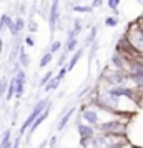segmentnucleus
I'll return each instance as SVG.
<instances>
[{"label":"nucleus","mask_w":143,"mask_h":148,"mask_svg":"<svg viewBox=\"0 0 143 148\" xmlns=\"http://www.w3.org/2000/svg\"><path fill=\"white\" fill-rule=\"evenodd\" d=\"M142 2H143V0H142Z\"/></svg>","instance_id":"36"},{"label":"nucleus","mask_w":143,"mask_h":148,"mask_svg":"<svg viewBox=\"0 0 143 148\" xmlns=\"http://www.w3.org/2000/svg\"><path fill=\"white\" fill-rule=\"evenodd\" d=\"M77 132H78V136H80V147H83L87 141L92 140L96 135V128L88 125V123H85V121H82V118H78V121H77Z\"/></svg>","instance_id":"5"},{"label":"nucleus","mask_w":143,"mask_h":148,"mask_svg":"<svg viewBox=\"0 0 143 148\" xmlns=\"http://www.w3.org/2000/svg\"><path fill=\"white\" fill-rule=\"evenodd\" d=\"M25 45H27V47H30V48L35 47V38L32 37V35H27V37H25Z\"/></svg>","instance_id":"26"},{"label":"nucleus","mask_w":143,"mask_h":148,"mask_svg":"<svg viewBox=\"0 0 143 148\" xmlns=\"http://www.w3.org/2000/svg\"><path fill=\"white\" fill-rule=\"evenodd\" d=\"M3 25L10 30V34L14 35V37H17V34H18V32H17V28H15V20H12V18H10L8 15H5V14L0 17V30L3 28Z\"/></svg>","instance_id":"9"},{"label":"nucleus","mask_w":143,"mask_h":148,"mask_svg":"<svg viewBox=\"0 0 143 148\" xmlns=\"http://www.w3.org/2000/svg\"><path fill=\"white\" fill-rule=\"evenodd\" d=\"M50 105H52V101L48 100V98H40V100L35 103L34 108H32V112H30V115L27 116V120L23 121V125L20 127V135H22V136L30 130V127L35 123V120H37V118H38V116H40V115L43 113Z\"/></svg>","instance_id":"3"},{"label":"nucleus","mask_w":143,"mask_h":148,"mask_svg":"<svg viewBox=\"0 0 143 148\" xmlns=\"http://www.w3.org/2000/svg\"><path fill=\"white\" fill-rule=\"evenodd\" d=\"M0 148H2V138H0Z\"/></svg>","instance_id":"34"},{"label":"nucleus","mask_w":143,"mask_h":148,"mask_svg":"<svg viewBox=\"0 0 143 148\" xmlns=\"http://www.w3.org/2000/svg\"><path fill=\"white\" fill-rule=\"evenodd\" d=\"M60 78H58V77H57V75H55L53 78H52V80L48 82L47 85H45V88H43V90H45V93H48V92H53V90H57V88L60 87Z\"/></svg>","instance_id":"15"},{"label":"nucleus","mask_w":143,"mask_h":148,"mask_svg":"<svg viewBox=\"0 0 143 148\" xmlns=\"http://www.w3.org/2000/svg\"><path fill=\"white\" fill-rule=\"evenodd\" d=\"M3 53V38L0 37V55Z\"/></svg>","instance_id":"32"},{"label":"nucleus","mask_w":143,"mask_h":148,"mask_svg":"<svg viewBox=\"0 0 143 148\" xmlns=\"http://www.w3.org/2000/svg\"><path fill=\"white\" fill-rule=\"evenodd\" d=\"M120 2L122 0H107V7L113 12V15H118V5H120Z\"/></svg>","instance_id":"19"},{"label":"nucleus","mask_w":143,"mask_h":148,"mask_svg":"<svg viewBox=\"0 0 143 148\" xmlns=\"http://www.w3.org/2000/svg\"><path fill=\"white\" fill-rule=\"evenodd\" d=\"M77 2H85V0H77Z\"/></svg>","instance_id":"35"},{"label":"nucleus","mask_w":143,"mask_h":148,"mask_svg":"<svg viewBox=\"0 0 143 148\" xmlns=\"http://www.w3.org/2000/svg\"><path fill=\"white\" fill-rule=\"evenodd\" d=\"M58 145V136L55 135V136H50V140H48V147L50 148H57Z\"/></svg>","instance_id":"27"},{"label":"nucleus","mask_w":143,"mask_h":148,"mask_svg":"<svg viewBox=\"0 0 143 148\" xmlns=\"http://www.w3.org/2000/svg\"><path fill=\"white\" fill-rule=\"evenodd\" d=\"M28 32H32V34H35V32H38V23H37V20L35 18H30L28 20Z\"/></svg>","instance_id":"25"},{"label":"nucleus","mask_w":143,"mask_h":148,"mask_svg":"<svg viewBox=\"0 0 143 148\" xmlns=\"http://www.w3.org/2000/svg\"><path fill=\"white\" fill-rule=\"evenodd\" d=\"M125 42L128 43L130 50L136 55L143 57V28L140 27L138 22H131L127 28V32L123 35Z\"/></svg>","instance_id":"1"},{"label":"nucleus","mask_w":143,"mask_h":148,"mask_svg":"<svg viewBox=\"0 0 143 148\" xmlns=\"http://www.w3.org/2000/svg\"><path fill=\"white\" fill-rule=\"evenodd\" d=\"M50 108H52V105H50V107H48L47 110H45V112H43V113H42L40 116H38V118L35 120V123H34V125L30 127V130H28V132H27V133H28V138H32V135L35 133V130H37V128L40 127L42 123H43V121H45V120H47V118H48V115H50Z\"/></svg>","instance_id":"10"},{"label":"nucleus","mask_w":143,"mask_h":148,"mask_svg":"<svg viewBox=\"0 0 143 148\" xmlns=\"http://www.w3.org/2000/svg\"><path fill=\"white\" fill-rule=\"evenodd\" d=\"M52 58H53V53H52V52H47V53L42 55L40 63H38V65H40V68H45V67H47L48 63L52 62Z\"/></svg>","instance_id":"17"},{"label":"nucleus","mask_w":143,"mask_h":148,"mask_svg":"<svg viewBox=\"0 0 143 148\" xmlns=\"http://www.w3.org/2000/svg\"><path fill=\"white\" fill-rule=\"evenodd\" d=\"M80 118H82L85 123H88L92 127H98L102 121H100V116H98V108L95 105H83L82 107V112H80Z\"/></svg>","instance_id":"4"},{"label":"nucleus","mask_w":143,"mask_h":148,"mask_svg":"<svg viewBox=\"0 0 143 148\" xmlns=\"http://www.w3.org/2000/svg\"><path fill=\"white\" fill-rule=\"evenodd\" d=\"M14 78H15V87H17V90H15V98L18 100V98L23 97L25 85H27V75H25V70L20 68V70L14 75Z\"/></svg>","instance_id":"7"},{"label":"nucleus","mask_w":143,"mask_h":148,"mask_svg":"<svg viewBox=\"0 0 143 148\" xmlns=\"http://www.w3.org/2000/svg\"><path fill=\"white\" fill-rule=\"evenodd\" d=\"M96 34H98V25H93V27L90 28L87 38H85V47H88V45H93V43H95L96 42Z\"/></svg>","instance_id":"12"},{"label":"nucleus","mask_w":143,"mask_h":148,"mask_svg":"<svg viewBox=\"0 0 143 148\" xmlns=\"http://www.w3.org/2000/svg\"><path fill=\"white\" fill-rule=\"evenodd\" d=\"M82 57H83V48H78L75 53L72 55V58H70V60H68V63H67L68 72H72V70L75 68V65L78 63V62H80V58H82Z\"/></svg>","instance_id":"11"},{"label":"nucleus","mask_w":143,"mask_h":148,"mask_svg":"<svg viewBox=\"0 0 143 148\" xmlns=\"http://www.w3.org/2000/svg\"><path fill=\"white\" fill-rule=\"evenodd\" d=\"M118 23H120V20H118V17H115V15H110V17L105 18V25H107V27L113 28V27H116Z\"/></svg>","instance_id":"22"},{"label":"nucleus","mask_w":143,"mask_h":148,"mask_svg":"<svg viewBox=\"0 0 143 148\" xmlns=\"http://www.w3.org/2000/svg\"><path fill=\"white\" fill-rule=\"evenodd\" d=\"M47 145H48V140H43V141L40 143V147H38V148H45Z\"/></svg>","instance_id":"33"},{"label":"nucleus","mask_w":143,"mask_h":148,"mask_svg":"<svg viewBox=\"0 0 143 148\" xmlns=\"http://www.w3.org/2000/svg\"><path fill=\"white\" fill-rule=\"evenodd\" d=\"M127 123H128V120H125V116H115L110 121H102L96 127V132L115 135V136H127Z\"/></svg>","instance_id":"2"},{"label":"nucleus","mask_w":143,"mask_h":148,"mask_svg":"<svg viewBox=\"0 0 143 148\" xmlns=\"http://www.w3.org/2000/svg\"><path fill=\"white\" fill-rule=\"evenodd\" d=\"M103 2H105V0H93L90 5H92L93 8H98V7H102V5H103Z\"/></svg>","instance_id":"30"},{"label":"nucleus","mask_w":143,"mask_h":148,"mask_svg":"<svg viewBox=\"0 0 143 148\" xmlns=\"http://www.w3.org/2000/svg\"><path fill=\"white\" fill-rule=\"evenodd\" d=\"M60 22V0H52L50 3V17H48V25H50V34H55V28L58 27Z\"/></svg>","instance_id":"6"},{"label":"nucleus","mask_w":143,"mask_h":148,"mask_svg":"<svg viewBox=\"0 0 143 148\" xmlns=\"http://www.w3.org/2000/svg\"><path fill=\"white\" fill-rule=\"evenodd\" d=\"M68 73V68L67 67H62L60 70H58V75H57V77H58V78H60V80H63V78H65V75Z\"/></svg>","instance_id":"29"},{"label":"nucleus","mask_w":143,"mask_h":148,"mask_svg":"<svg viewBox=\"0 0 143 148\" xmlns=\"http://www.w3.org/2000/svg\"><path fill=\"white\" fill-rule=\"evenodd\" d=\"M77 45H78V40H77V38H73V40H67L65 42V52H67V53H75L77 50H78Z\"/></svg>","instance_id":"16"},{"label":"nucleus","mask_w":143,"mask_h":148,"mask_svg":"<svg viewBox=\"0 0 143 148\" xmlns=\"http://www.w3.org/2000/svg\"><path fill=\"white\" fill-rule=\"evenodd\" d=\"M62 43L60 40H52V43H50V50L48 52H52V53H57V52H60V48H62Z\"/></svg>","instance_id":"24"},{"label":"nucleus","mask_w":143,"mask_h":148,"mask_svg":"<svg viewBox=\"0 0 143 148\" xmlns=\"http://www.w3.org/2000/svg\"><path fill=\"white\" fill-rule=\"evenodd\" d=\"M73 30H77L78 34L82 32V22H80V18H73Z\"/></svg>","instance_id":"28"},{"label":"nucleus","mask_w":143,"mask_h":148,"mask_svg":"<svg viewBox=\"0 0 143 148\" xmlns=\"http://www.w3.org/2000/svg\"><path fill=\"white\" fill-rule=\"evenodd\" d=\"M53 72H55V70H50V72H47V73H45V75H43V77L40 78V83H38V85H40L42 88H45V85H47L48 82H50V80H52V78L55 77Z\"/></svg>","instance_id":"20"},{"label":"nucleus","mask_w":143,"mask_h":148,"mask_svg":"<svg viewBox=\"0 0 143 148\" xmlns=\"http://www.w3.org/2000/svg\"><path fill=\"white\" fill-rule=\"evenodd\" d=\"M18 62H20L22 67H25V68L30 65V57L27 55V52H25V47H23V45L20 47V52H18Z\"/></svg>","instance_id":"13"},{"label":"nucleus","mask_w":143,"mask_h":148,"mask_svg":"<svg viewBox=\"0 0 143 148\" xmlns=\"http://www.w3.org/2000/svg\"><path fill=\"white\" fill-rule=\"evenodd\" d=\"M93 10L92 5H72V12L75 14H93Z\"/></svg>","instance_id":"14"},{"label":"nucleus","mask_w":143,"mask_h":148,"mask_svg":"<svg viewBox=\"0 0 143 148\" xmlns=\"http://www.w3.org/2000/svg\"><path fill=\"white\" fill-rule=\"evenodd\" d=\"M8 83H10V80L8 78H0V98L3 97V95H7V90H8Z\"/></svg>","instance_id":"21"},{"label":"nucleus","mask_w":143,"mask_h":148,"mask_svg":"<svg viewBox=\"0 0 143 148\" xmlns=\"http://www.w3.org/2000/svg\"><path fill=\"white\" fill-rule=\"evenodd\" d=\"M73 113H75V108H70V110H67L65 113H62L60 116H58V120H57V125H55V128H57V132H58V133L65 130V127H67L68 123H70V120H72Z\"/></svg>","instance_id":"8"},{"label":"nucleus","mask_w":143,"mask_h":148,"mask_svg":"<svg viewBox=\"0 0 143 148\" xmlns=\"http://www.w3.org/2000/svg\"><path fill=\"white\" fill-rule=\"evenodd\" d=\"M14 147V141H7V143H2V148H12Z\"/></svg>","instance_id":"31"},{"label":"nucleus","mask_w":143,"mask_h":148,"mask_svg":"<svg viewBox=\"0 0 143 148\" xmlns=\"http://www.w3.org/2000/svg\"><path fill=\"white\" fill-rule=\"evenodd\" d=\"M15 90H17V87H15V78H12L10 83H8V90H7V95H5V100H12L14 98Z\"/></svg>","instance_id":"18"},{"label":"nucleus","mask_w":143,"mask_h":148,"mask_svg":"<svg viewBox=\"0 0 143 148\" xmlns=\"http://www.w3.org/2000/svg\"><path fill=\"white\" fill-rule=\"evenodd\" d=\"M15 28H17V32H18V34H20L22 30L25 28V18H23V17H20V15H18V17L15 18Z\"/></svg>","instance_id":"23"}]
</instances>
